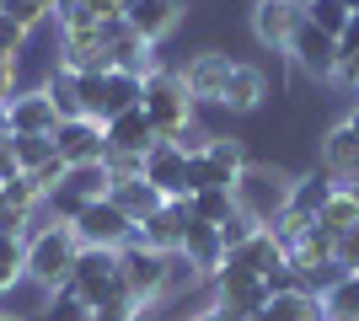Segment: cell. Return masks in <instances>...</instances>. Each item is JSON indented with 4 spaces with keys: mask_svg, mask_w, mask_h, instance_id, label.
<instances>
[{
    "mask_svg": "<svg viewBox=\"0 0 359 321\" xmlns=\"http://www.w3.org/2000/svg\"><path fill=\"white\" fill-rule=\"evenodd\" d=\"M107 199L118 204V209L129 214L135 225H145L150 214H156V209H161V204H166L161 193H156V187L145 183V177H123V183H113V193H107Z\"/></svg>",
    "mask_w": 359,
    "mask_h": 321,
    "instance_id": "44dd1931",
    "label": "cell"
},
{
    "mask_svg": "<svg viewBox=\"0 0 359 321\" xmlns=\"http://www.w3.org/2000/svg\"><path fill=\"white\" fill-rule=\"evenodd\" d=\"M27 38H32V32H22V27L11 22V16L0 11V59H6V64H16V59H22V48H27Z\"/></svg>",
    "mask_w": 359,
    "mask_h": 321,
    "instance_id": "d590c367",
    "label": "cell"
},
{
    "mask_svg": "<svg viewBox=\"0 0 359 321\" xmlns=\"http://www.w3.org/2000/svg\"><path fill=\"white\" fill-rule=\"evenodd\" d=\"M6 321H16V316H6Z\"/></svg>",
    "mask_w": 359,
    "mask_h": 321,
    "instance_id": "f907efd6",
    "label": "cell"
},
{
    "mask_svg": "<svg viewBox=\"0 0 359 321\" xmlns=\"http://www.w3.org/2000/svg\"><path fill=\"white\" fill-rule=\"evenodd\" d=\"M236 193V214L241 220H252L257 230H269L279 214L290 209V193H295V177L285 166H273V161H247L241 177L231 183Z\"/></svg>",
    "mask_w": 359,
    "mask_h": 321,
    "instance_id": "6da1fadb",
    "label": "cell"
},
{
    "mask_svg": "<svg viewBox=\"0 0 359 321\" xmlns=\"http://www.w3.org/2000/svg\"><path fill=\"white\" fill-rule=\"evenodd\" d=\"M322 171H327L338 187L359 183V134L348 129V123L327 129V139H322Z\"/></svg>",
    "mask_w": 359,
    "mask_h": 321,
    "instance_id": "e0dca14e",
    "label": "cell"
},
{
    "mask_svg": "<svg viewBox=\"0 0 359 321\" xmlns=\"http://www.w3.org/2000/svg\"><path fill=\"white\" fill-rule=\"evenodd\" d=\"M75 257H81V241H75L70 225H43V230H32V236H27V278L43 294H54V290L70 284Z\"/></svg>",
    "mask_w": 359,
    "mask_h": 321,
    "instance_id": "3957f363",
    "label": "cell"
},
{
    "mask_svg": "<svg viewBox=\"0 0 359 321\" xmlns=\"http://www.w3.org/2000/svg\"><path fill=\"white\" fill-rule=\"evenodd\" d=\"M344 6H348V11H359V0H344Z\"/></svg>",
    "mask_w": 359,
    "mask_h": 321,
    "instance_id": "bcb514c9",
    "label": "cell"
},
{
    "mask_svg": "<svg viewBox=\"0 0 359 321\" xmlns=\"http://www.w3.org/2000/svg\"><path fill=\"white\" fill-rule=\"evenodd\" d=\"M269 306V284L236 262H220L210 278V311L220 321H257V311Z\"/></svg>",
    "mask_w": 359,
    "mask_h": 321,
    "instance_id": "277c9868",
    "label": "cell"
},
{
    "mask_svg": "<svg viewBox=\"0 0 359 321\" xmlns=\"http://www.w3.org/2000/svg\"><path fill=\"white\" fill-rule=\"evenodd\" d=\"M161 199H188V155H182V145H172V139H156L145 150V171H140Z\"/></svg>",
    "mask_w": 359,
    "mask_h": 321,
    "instance_id": "ba28073f",
    "label": "cell"
},
{
    "mask_svg": "<svg viewBox=\"0 0 359 321\" xmlns=\"http://www.w3.org/2000/svg\"><path fill=\"white\" fill-rule=\"evenodd\" d=\"M70 230H75V241H81V246H107V252H123V246L140 236V225H135V220H129L113 199L86 204V209L75 214Z\"/></svg>",
    "mask_w": 359,
    "mask_h": 321,
    "instance_id": "8992f818",
    "label": "cell"
},
{
    "mask_svg": "<svg viewBox=\"0 0 359 321\" xmlns=\"http://www.w3.org/2000/svg\"><path fill=\"white\" fill-rule=\"evenodd\" d=\"M70 290L81 294L91 311L107 306L113 294H129L123 290V273H118V252H107V246H81L75 273H70Z\"/></svg>",
    "mask_w": 359,
    "mask_h": 321,
    "instance_id": "5b68a950",
    "label": "cell"
},
{
    "mask_svg": "<svg viewBox=\"0 0 359 321\" xmlns=\"http://www.w3.org/2000/svg\"><path fill=\"white\" fill-rule=\"evenodd\" d=\"M177 22H182V0H123V27L145 43H161L166 32H177Z\"/></svg>",
    "mask_w": 359,
    "mask_h": 321,
    "instance_id": "5bb4252c",
    "label": "cell"
},
{
    "mask_svg": "<svg viewBox=\"0 0 359 321\" xmlns=\"http://www.w3.org/2000/svg\"><path fill=\"white\" fill-rule=\"evenodd\" d=\"M311 225H316V220H306V214L285 209V214H279V220H273V225H269V236H273V241H279V246H285V252H295V246L306 241V230H311Z\"/></svg>",
    "mask_w": 359,
    "mask_h": 321,
    "instance_id": "e575fe53",
    "label": "cell"
},
{
    "mask_svg": "<svg viewBox=\"0 0 359 321\" xmlns=\"http://www.w3.org/2000/svg\"><path fill=\"white\" fill-rule=\"evenodd\" d=\"M306 22H311L316 32H327V38H338L344 43L348 22H354V11H348L344 0H306Z\"/></svg>",
    "mask_w": 359,
    "mask_h": 321,
    "instance_id": "4dcf8cb0",
    "label": "cell"
},
{
    "mask_svg": "<svg viewBox=\"0 0 359 321\" xmlns=\"http://www.w3.org/2000/svg\"><path fill=\"white\" fill-rule=\"evenodd\" d=\"M338 86H348V92H359V54H348V59L338 64Z\"/></svg>",
    "mask_w": 359,
    "mask_h": 321,
    "instance_id": "ab89813d",
    "label": "cell"
},
{
    "mask_svg": "<svg viewBox=\"0 0 359 321\" xmlns=\"http://www.w3.org/2000/svg\"><path fill=\"white\" fill-rule=\"evenodd\" d=\"M16 177V155H11V139L0 134V183H11Z\"/></svg>",
    "mask_w": 359,
    "mask_h": 321,
    "instance_id": "60d3db41",
    "label": "cell"
},
{
    "mask_svg": "<svg viewBox=\"0 0 359 321\" xmlns=\"http://www.w3.org/2000/svg\"><path fill=\"white\" fill-rule=\"evenodd\" d=\"M300 22H306L300 0H252V32L263 48H290Z\"/></svg>",
    "mask_w": 359,
    "mask_h": 321,
    "instance_id": "9c48e42d",
    "label": "cell"
},
{
    "mask_svg": "<svg viewBox=\"0 0 359 321\" xmlns=\"http://www.w3.org/2000/svg\"><path fill=\"white\" fill-rule=\"evenodd\" d=\"M198 278H215V268L225 262V241H220V225H204V220H188L182 230V252H177Z\"/></svg>",
    "mask_w": 359,
    "mask_h": 321,
    "instance_id": "2e32d148",
    "label": "cell"
},
{
    "mask_svg": "<svg viewBox=\"0 0 359 321\" xmlns=\"http://www.w3.org/2000/svg\"><path fill=\"white\" fill-rule=\"evenodd\" d=\"M332 246H338V236H327L322 225H311V230H306V241L290 252V268H295L300 278L316 273V268H327V262H332Z\"/></svg>",
    "mask_w": 359,
    "mask_h": 321,
    "instance_id": "603a6c76",
    "label": "cell"
},
{
    "mask_svg": "<svg viewBox=\"0 0 359 321\" xmlns=\"http://www.w3.org/2000/svg\"><path fill=\"white\" fill-rule=\"evenodd\" d=\"M60 187H65V193H75L81 204H97V199H107V193H113V177H107L102 161H91V166H70Z\"/></svg>",
    "mask_w": 359,
    "mask_h": 321,
    "instance_id": "cb8c5ba5",
    "label": "cell"
},
{
    "mask_svg": "<svg viewBox=\"0 0 359 321\" xmlns=\"http://www.w3.org/2000/svg\"><path fill=\"white\" fill-rule=\"evenodd\" d=\"M300 6H306V0H300Z\"/></svg>",
    "mask_w": 359,
    "mask_h": 321,
    "instance_id": "816d5d0a",
    "label": "cell"
},
{
    "mask_svg": "<svg viewBox=\"0 0 359 321\" xmlns=\"http://www.w3.org/2000/svg\"><path fill=\"white\" fill-rule=\"evenodd\" d=\"M38 321H91V306L65 284V290L48 294V306H43V316H38Z\"/></svg>",
    "mask_w": 359,
    "mask_h": 321,
    "instance_id": "836d02e7",
    "label": "cell"
},
{
    "mask_svg": "<svg viewBox=\"0 0 359 321\" xmlns=\"http://www.w3.org/2000/svg\"><path fill=\"white\" fill-rule=\"evenodd\" d=\"M16 155V171H43L54 161V134H6Z\"/></svg>",
    "mask_w": 359,
    "mask_h": 321,
    "instance_id": "f546056e",
    "label": "cell"
},
{
    "mask_svg": "<svg viewBox=\"0 0 359 321\" xmlns=\"http://www.w3.org/2000/svg\"><path fill=\"white\" fill-rule=\"evenodd\" d=\"M140 107H145V118L156 123V139H172V145L198 123V102L188 97V86H182V70H166V64L156 76H145Z\"/></svg>",
    "mask_w": 359,
    "mask_h": 321,
    "instance_id": "7a4b0ae2",
    "label": "cell"
},
{
    "mask_svg": "<svg viewBox=\"0 0 359 321\" xmlns=\"http://www.w3.org/2000/svg\"><path fill=\"white\" fill-rule=\"evenodd\" d=\"M0 11H6V0H0Z\"/></svg>",
    "mask_w": 359,
    "mask_h": 321,
    "instance_id": "c3c4849f",
    "label": "cell"
},
{
    "mask_svg": "<svg viewBox=\"0 0 359 321\" xmlns=\"http://www.w3.org/2000/svg\"><path fill=\"white\" fill-rule=\"evenodd\" d=\"M338 193V183H332L327 171H306V177H295V193H290V209L306 214V220H316L322 214V204Z\"/></svg>",
    "mask_w": 359,
    "mask_h": 321,
    "instance_id": "7402d4cb",
    "label": "cell"
},
{
    "mask_svg": "<svg viewBox=\"0 0 359 321\" xmlns=\"http://www.w3.org/2000/svg\"><path fill=\"white\" fill-rule=\"evenodd\" d=\"M0 209H6V193H0Z\"/></svg>",
    "mask_w": 359,
    "mask_h": 321,
    "instance_id": "7dc6e473",
    "label": "cell"
},
{
    "mask_svg": "<svg viewBox=\"0 0 359 321\" xmlns=\"http://www.w3.org/2000/svg\"><path fill=\"white\" fill-rule=\"evenodd\" d=\"M54 129H60V113L43 86H27L6 102V134H54Z\"/></svg>",
    "mask_w": 359,
    "mask_h": 321,
    "instance_id": "7c38bea8",
    "label": "cell"
},
{
    "mask_svg": "<svg viewBox=\"0 0 359 321\" xmlns=\"http://www.w3.org/2000/svg\"><path fill=\"white\" fill-rule=\"evenodd\" d=\"M0 321H6V311H0Z\"/></svg>",
    "mask_w": 359,
    "mask_h": 321,
    "instance_id": "681fc988",
    "label": "cell"
},
{
    "mask_svg": "<svg viewBox=\"0 0 359 321\" xmlns=\"http://www.w3.org/2000/svg\"><path fill=\"white\" fill-rule=\"evenodd\" d=\"M16 284H27V241L0 236V294H11Z\"/></svg>",
    "mask_w": 359,
    "mask_h": 321,
    "instance_id": "1f68e13d",
    "label": "cell"
},
{
    "mask_svg": "<svg viewBox=\"0 0 359 321\" xmlns=\"http://www.w3.org/2000/svg\"><path fill=\"white\" fill-rule=\"evenodd\" d=\"M225 262H236V268H247V273L269 278V273H279V268H290V252L273 241L269 230H252V236H247V241H241Z\"/></svg>",
    "mask_w": 359,
    "mask_h": 321,
    "instance_id": "ac0fdd59",
    "label": "cell"
},
{
    "mask_svg": "<svg viewBox=\"0 0 359 321\" xmlns=\"http://www.w3.org/2000/svg\"><path fill=\"white\" fill-rule=\"evenodd\" d=\"M188 220H194V214H188V199H166L161 209H156L145 225H140L135 241H140V246H150V252H161V257H177V252H182V230H188Z\"/></svg>",
    "mask_w": 359,
    "mask_h": 321,
    "instance_id": "8fae6325",
    "label": "cell"
},
{
    "mask_svg": "<svg viewBox=\"0 0 359 321\" xmlns=\"http://www.w3.org/2000/svg\"><path fill=\"white\" fill-rule=\"evenodd\" d=\"M231 70H236V59H231V54L204 48V54H194V59L182 64V86H188V97H194V102H220Z\"/></svg>",
    "mask_w": 359,
    "mask_h": 321,
    "instance_id": "30bf717a",
    "label": "cell"
},
{
    "mask_svg": "<svg viewBox=\"0 0 359 321\" xmlns=\"http://www.w3.org/2000/svg\"><path fill=\"white\" fill-rule=\"evenodd\" d=\"M348 54H359V11H354V22H348V32H344V59Z\"/></svg>",
    "mask_w": 359,
    "mask_h": 321,
    "instance_id": "b9f144b4",
    "label": "cell"
},
{
    "mask_svg": "<svg viewBox=\"0 0 359 321\" xmlns=\"http://www.w3.org/2000/svg\"><path fill=\"white\" fill-rule=\"evenodd\" d=\"M102 139H107L113 155H145L150 145H156V123L145 118V107H129V113L102 123Z\"/></svg>",
    "mask_w": 359,
    "mask_h": 321,
    "instance_id": "9a60e30c",
    "label": "cell"
},
{
    "mask_svg": "<svg viewBox=\"0 0 359 321\" xmlns=\"http://www.w3.org/2000/svg\"><path fill=\"white\" fill-rule=\"evenodd\" d=\"M344 123H348V129H354V134H359V107H354V113H348V118H344Z\"/></svg>",
    "mask_w": 359,
    "mask_h": 321,
    "instance_id": "ee69618b",
    "label": "cell"
},
{
    "mask_svg": "<svg viewBox=\"0 0 359 321\" xmlns=\"http://www.w3.org/2000/svg\"><path fill=\"white\" fill-rule=\"evenodd\" d=\"M129 321H150V311H140V316H129Z\"/></svg>",
    "mask_w": 359,
    "mask_h": 321,
    "instance_id": "f6af8a7d",
    "label": "cell"
},
{
    "mask_svg": "<svg viewBox=\"0 0 359 321\" xmlns=\"http://www.w3.org/2000/svg\"><path fill=\"white\" fill-rule=\"evenodd\" d=\"M188 214L204 220V225H225V220L236 214V193H231V187H204V193L188 199Z\"/></svg>",
    "mask_w": 359,
    "mask_h": 321,
    "instance_id": "83f0119b",
    "label": "cell"
},
{
    "mask_svg": "<svg viewBox=\"0 0 359 321\" xmlns=\"http://www.w3.org/2000/svg\"><path fill=\"white\" fill-rule=\"evenodd\" d=\"M285 54L295 59L300 76H311V80H338V64H344V43L327 38V32H316L311 22H300V27H295V38H290Z\"/></svg>",
    "mask_w": 359,
    "mask_h": 321,
    "instance_id": "52a82bcc",
    "label": "cell"
},
{
    "mask_svg": "<svg viewBox=\"0 0 359 321\" xmlns=\"http://www.w3.org/2000/svg\"><path fill=\"white\" fill-rule=\"evenodd\" d=\"M322 316L327 321H359V273H344L322 294Z\"/></svg>",
    "mask_w": 359,
    "mask_h": 321,
    "instance_id": "f1b7e54d",
    "label": "cell"
},
{
    "mask_svg": "<svg viewBox=\"0 0 359 321\" xmlns=\"http://www.w3.org/2000/svg\"><path fill=\"white\" fill-rule=\"evenodd\" d=\"M252 220H241V214H231V220H225V225H220V241H225V257H231V252H236V246L241 241H247V236H252Z\"/></svg>",
    "mask_w": 359,
    "mask_h": 321,
    "instance_id": "74e56055",
    "label": "cell"
},
{
    "mask_svg": "<svg viewBox=\"0 0 359 321\" xmlns=\"http://www.w3.org/2000/svg\"><path fill=\"white\" fill-rule=\"evenodd\" d=\"M263 102H269V76H263L257 64H236L231 80H225L220 107H225V113H257Z\"/></svg>",
    "mask_w": 359,
    "mask_h": 321,
    "instance_id": "d6986e66",
    "label": "cell"
},
{
    "mask_svg": "<svg viewBox=\"0 0 359 321\" xmlns=\"http://www.w3.org/2000/svg\"><path fill=\"white\" fill-rule=\"evenodd\" d=\"M177 321H220L215 311H194V316H177Z\"/></svg>",
    "mask_w": 359,
    "mask_h": 321,
    "instance_id": "7bdbcfd3",
    "label": "cell"
},
{
    "mask_svg": "<svg viewBox=\"0 0 359 321\" xmlns=\"http://www.w3.org/2000/svg\"><path fill=\"white\" fill-rule=\"evenodd\" d=\"M54 155H60L65 166H91V161H102V155H107L102 123H91V118L60 123V129H54Z\"/></svg>",
    "mask_w": 359,
    "mask_h": 321,
    "instance_id": "4fadbf2b",
    "label": "cell"
},
{
    "mask_svg": "<svg viewBox=\"0 0 359 321\" xmlns=\"http://www.w3.org/2000/svg\"><path fill=\"white\" fill-rule=\"evenodd\" d=\"M257 321H327V316H322V300L311 290H285V294H269Z\"/></svg>",
    "mask_w": 359,
    "mask_h": 321,
    "instance_id": "ffe728a7",
    "label": "cell"
},
{
    "mask_svg": "<svg viewBox=\"0 0 359 321\" xmlns=\"http://www.w3.org/2000/svg\"><path fill=\"white\" fill-rule=\"evenodd\" d=\"M204 161L215 166V177H220L225 187L241 177V166H247V150H241V139H231V134H215L210 139V150H204Z\"/></svg>",
    "mask_w": 359,
    "mask_h": 321,
    "instance_id": "4316f807",
    "label": "cell"
},
{
    "mask_svg": "<svg viewBox=\"0 0 359 321\" xmlns=\"http://www.w3.org/2000/svg\"><path fill=\"white\" fill-rule=\"evenodd\" d=\"M332 262H338L344 273H359V230L338 236V246H332Z\"/></svg>",
    "mask_w": 359,
    "mask_h": 321,
    "instance_id": "8d00e7d4",
    "label": "cell"
},
{
    "mask_svg": "<svg viewBox=\"0 0 359 321\" xmlns=\"http://www.w3.org/2000/svg\"><path fill=\"white\" fill-rule=\"evenodd\" d=\"M54 11H60V0H6V16H11L22 32L54 27Z\"/></svg>",
    "mask_w": 359,
    "mask_h": 321,
    "instance_id": "d6a6232c",
    "label": "cell"
},
{
    "mask_svg": "<svg viewBox=\"0 0 359 321\" xmlns=\"http://www.w3.org/2000/svg\"><path fill=\"white\" fill-rule=\"evenodd\" d=\"M43 92H48V102H54V113H60V123L86 118V107H81V86H75V76H70V70H48Z\"/></svg>",
    "mask_w": 359,
    "mask_h": 321,
    "instance_id": "484cf974",
    "label": "cell"
},
{
    "mask_svg": "<svg viewBox=\"0 0 359 321\" xmlns=\"http://www.w3.org/2000/svg\"><path fill=\"white\" fill-rule=\"evenodd\" d=\"M16 92H22V86H16V64H6V59H0V107L11 102Z\"/></svg>",
    "mask_w": 359,
    "mask_h": 321,
    "instance_id": "f35d334b",
    "label": "cell"
},
{
    "mask_svg": "<svg viewBox=\"0 0 359 321\" xmlns=\"http://www.w3.org/2000/svg\"><path fill=\"white\" fill-rule=\"evenodd\" d=\"M316 225L327 230V236H348V230H359V199L348 193V187H338V193H332V199L322 204Z\"/></svg>",
    "mask_w": 359,
    "mask_h": 321,
    "instance_id": "d4e9b609",
    "label": "cell"
}]
</instances>
